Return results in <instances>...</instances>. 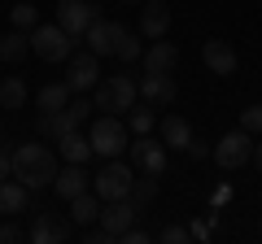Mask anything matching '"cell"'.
Returning <instances> with one entry per match:
<instances>
[{
    "instance_id": "obj_1",
    "label": "cell",
    "mask_w": 262,
    "mask_h": 244,
    "mask_svg": "<svg viewBox=\"0 0 262 244\" xmlns=\"http://www.w3.org/2000/svg\"><path fill=\"white\" fill-rule=\"evenodd\" d=\"M9 157H13V179L27 183L31 192L35 188H53L57 170H61V161H57V153L48 149V144H18Z\"/></svg>"
},
{
    "instance_id": "obj_2",
    "label": "cell",
    "mask_w": 262,
    "mask_h": 244,
    "mask_svg": "<svg viewBox=\"0 0 262 244\" xmlns=\"http://www.w3.org/2000/svg\"><path fill=\"white\" fill-rule=\"evenodd\" d=\"M136 101H140V83L131 75H105L96 83V109L105 113H131Z\"/></svg>"
},
{
    "instance_id": "obj_3",
    "label": "cell",
    "mask_w": 262,
    "mask_h": 244,
    "mask_svg": "<svg viewBox=\"0 0 262 244\" xmlns=\"http://www.w3.org/2000/svg\"><path fill=\"white\" fill-rule=\"evenodd\" d=\"M131 183H136V166H127V161L110 157L101 170H96L92 192H96L101 201H127V197H131Z\"/></svg>"
},
{
    "instance_id": "obj_4",
    "label": "cell",
    "mask_w": 262,
    "mask_h": 244,
    "mask_svg": "<svg viewBox=\"0 0 262 244\" xmlns=\"http://www.w3.org/2000/svg\"><path fill=\"white\" fill-rule=\"evenodd\" d=\"M31 53H35L39 61H66V57L75 53V39L66 35L57 22H39V27L31 31Z\"/></svg>"
},
{
    "instance_id": "obj_5",
    "label": "cell",
    "mask_w": 262,
    "mask_h": 244,
    "mask_svg": "<svg viewBox=\"0 0 262 244\" xmlns=\"http://www.w3.org/2000/svg\"><path fill=\"white\" fill-rule=\"evenodd\" d=\"M88 140H92V153L118 157V153L131 144V135H127V127L118 122V113H105V118H96L92 127H88Z\"/></svg>"
},
{
    "instance_id": "obj_6",
    "label": "cell",
    "mask_w": 262,
    "mask_h": 244,
    "mask_svg": "<svg viewBox=\"0 0 262 244\" xmlns=\"http://www.w3.org/2000/svg\"><path fill=\"white\" fill-rule=\"evenodd\" d=\"M210 153H214V161L223 170H241L245 161H253V135L245 131V127H236V131H227Z\"/></svg>"
},
{
    "instance_id": "obj_7",
    "label": "cell",
    "mask_w": 262,
    "mask_h": 244,
    "mask_svg": "<svg viewBox=\"0 0 262 244\" xmlns=\"http://www.w3.org/2000/svg\"><path fill=\"white\" fill-rule=\"evenodd\" d=\"M96 75H101V57L92 48L66 57V83H70V92H96V83H101Z\"/></svg>"
},
{
    "instance_id": "obj_8",
    "label": "cell",
    "mask_w": 262,
    "mask_h": 244,
    "mask_svg": "<svg viewBox=\"0 0 262 244\" xmlns=\"http://www.w3.org/2000/svg\"><path fill=\"white\" fill-rule=\"evenodd\" d=\"M96 22V5L92 0H61L57 5V27L70 39H83V31Z\"/></svg>"
},
{
    "instance_id": "obj_9",
    "label": "cell",
    "mask_w": 262,
    "mask_h": 244,
    "mask_svg": "<svg viewBox=\"0 0 262 244\" xmlns=\"http://www.w3.org/2000/svg\"><path fill=\"white\" fill-rule=\"evenodd\" d=\"M131 149V166L140 170V175H153L158 179L162 170H166V144H158V140H149V135H140L136 144H127Z\"/></svg>"
},
{
    "instance_id": "obj_10",
    "label": "cell",
    "mask_w": 262,
    "mask_h": 244,
    "mask_svg": "<svg viewBox=\"0 0 262 244\" xmlns=\"http://www.w3.org/2000/svg\"><path fill=\"white\" fill-rule=\"evenodd\" d=\"M201 61H206L210 75H236L241 70V57H236V48L227 39H206L201 44Z\"/></svg>"
},
{
    "instance_id": "obj_11",
    "label": "cell",
    "mask_w": 262,
    "mask_h": 244,
    "mask_svg": "<svg viewBox=\"0 0 262 244\" xmlns=\"http://www.w3.org/2000/svg\"><path fill=\"white\" fill-rule=\"evenodd\" d=\"M140 66L149 70V75H175V66H179V48L170 44V39H153V44L144 48Z\"/></svg>"
},
{
    "instance_id": "obj_12",
    "label": "cell",
    "mask_w": 262,
    "mask_h": 244,
    "mask_svg": "<svg viewBox=\"0 0 262 244\" xmlns=\"http://www.w3.org/2000/svg\"><path fill=\"white\" fill-rule=\"evenodd\" d=\"M27 235H31L35 244H66L75 231H70V223H66L61 214H35V223H31Z\"/></svg>"
},
{
    "instance_id": "obj_13",
    "label": "cell",
    "mask_w": 262,
    "mask_h": 244,
    "mask_svg": "<svg viewBox=\"0 0 262 244\" xmlns=\"http://www.w3.org/2000/svg\"><path fill=\"white\" fill-rule=\"evenodd\" d=\"M122 31H127V27H118V22H101V18H96L92 27L83 31V44L92 48L96 57H114V48H118V35H122Z\"/></svg>"
},
{
    "instance_id": "obj_14",
    "label": "cell",
    "mask_w": 262,
    "mask_h": 244,
    "mask_svg": "<svg viewBox=\"0 0 262 244\" xmlns=\"http://www.w3.org/2000/svg\"><path fill=\"white\" fill-rule=\"evenodd\" d=\"M136 214H140V209L131 205V201H105V205H101V227L118 240L127 227H136Z\"/></svg>"
},
{
    "instance_id": "obj_15",
    "label": "cell",
    "mask_w": 262,
    "mask_h": 244,
    "mask_svg": "<svg viewBox=\"0 0 262 244\" xmlns=\"http://www.w3.org/2000/svg\"><path fill=\"white\" fill-rule=\"evenodd\" d=\"M53 188H57V197H61V201H75L79 192H88V188H92V179H88V170L79 166V161H66V166L57 170Z\"/></svg>"
},
{
    "instance_id": "obj_16",
    "label": "cell",
    "mask_w": 262,
    "mask_h": 244,
    "mask_svg": "<svg viewBox=\"0 0 262 244\" xmlns=\"http://www.w3.org/2000/svg\"><path fill=\"white\" fill-rule=\"evenodd\" d=\"M166 31H170V9L162 0H149L140 9V35L144 39H166Z\"/></svg>"
},
{
    "instance_id": "obj_17",
    "label": "cell",
    "mask_w": 262,
    "mask_h": 244,
    "mask_svg": "<svg viewBox=\"0 0 262 244\" xmlns=\"http://www.w3.org/2000/svg\"><path fill=\"white\" fill-rule=\"evenodd\" d=\"M27 197H31V188L27 183H18V179H0V214L5 218H18V214H27Z\"/></svg>"
},
{
    "instance_id": "obj_18",
    "label": "cell",
    "mask_w": 262,
    "mask_h": 244,
    "mask_svg": "<svg viewBox=\"0 0 262 244\" xmlns=\"http://www.w3.org/2000/svg\"><path fill=\"white\" fill-rule=\"evenodd\" d=\"M140 96H144L149 105H170V101L179 96V87H175V79H170V75H149V70H144Z\"/></svg>"
},
{
    "instance_id": "obj_19",
    "label": "cell",
    "mask_w": 262,
    "mask_h": 244,
    "mask_svg": "<svg viewBox=\"0 0 262 244\" xmlns=\"http://www.w3.org/2000/svg\"><path fill=\"white\" fill-rule=\"evenodd\" d=\"M66 205H70V223H79V227L101 223V197H96L92 188L79 192V197H75V201H66Z\"/></svg>"
},
{
    "instance_id": "obj_20",
    "label": "cell",
    "mask_w": 262,
    "mask_h": 244,
    "mask_svg": "<svg viewBox=\"0 0 262 244\" xmlns=\"http://www.w3.org/2000/svg\"><path fill=\"white\" fill-rule=\"evenodd\" d=\"M158 127H162V144H166V149H179V153H184L188 144H192V127H188V118H179V113L162 118Z\"/></svg>"
},
{
    "instance_id": "obj_21",
    "label": "cell",
    "mask_w": 262,
    "mask_h": 244,
    "mask_svg": "<svg viewBox=\"0 0 262 244\" xmlns=\"http://www.w3.org/2000/svg\"><path fill=\"white\" fill-rule=\"evenodd\" d=\"M70 96H75V92H70V83L61 79V83H44V87H39V92H35V105H39V113H57V109L70 105Z\"/></svg>"
},
{
    "instance_id": "obj_22",
    "label": "cell",
    "mask_w": 262,
    "mask_h": 244,
    "mask_svg": "<svg viewBox=\"0 0 262 244\" xmlns=\"http://www.w3.org/2000/svg\"><path fill=\"white\" fill-rule=\"evenodd\" d=\"M57 144H61V161H79V166H83V161L92 157V140H88L79 127H75V131H66Z\"/></svg>"
},
{
    "instance_id": "obj_23",
    "label": "cell",
    "mask_w": 262,
    "mask_h": 244,
    "mask_svg": "<svg viewBox=\"0 0 262 244\" xmlns=\"http://www.w3.org/2000/svg\"><path fill=\"white\" fill-rule=\"evenodd\" d=\"M27 53H31V35L27 31H9V35L0 39V61H5V66L27 61Z\"/></svg>"
},
{
    "instance_id": "obj_24",
    "label": "cell",
    "mask_w": 262,
    "mask_h": 244,
    "mask_svg": "<svg viewBox=\"0 0 262 244\" xmlns=\"http://www.w3.org/2000/svg\"><path fill=\"white\" fill-rule=\"evenodd\" d=\"M35 131L44 135V140L57 144L66 131H75V122H70V113H66V109H57V113H39V127H35Z\"/></svg>"
},
{
    "instance_id": "obj_25",
    "label": "cell",
    "mask_w": 262,
    "mask_h": 244,
    "mask_svg": "<svg viewBox=\"0 0 262 244\" xmlns=\"http://www.w3.org/2000/svg\"><path fill=\"white\" fill-rule=\"evenodd\" d=\"M27 105V83L18 75H5L0 79V109H22Z\"/></svg>"
},
{
    "instance_id": "obj_26",
    "label": "cell",
    "mask_w": 262,
    "mask_h": 244,
    "mask_svg": "<svg viewBox=\"0 0 262 244\" xmlns=\"http://www.w3.org/2000/svg\"><path fill=\"white\" fill-rule=\"evenodd\" d=\"M9 22H13V31H35L39 27V13H35V5H27V0H18V5H13L9 9Z\"/></svg>"
},
{
    "instance_id": "obj_27",
    "label": "cell",
    "mask_w": 262,
    "mask_h": 244,
    "mask_svg": "<svg viewBox=\"0 0 262 244\" xmlns=\"http://www.w3.org/2000/svg\"><path fill=\"white\" fill-rule=\"evenodd\" d=\"M114 57L131 66V61H140V57H144V48H140V39L131 35V31H122V35H118V48H114Z\"/></svg>"
},
{
    "instance_id": "obj_28",
    "label": "cell",
    "mask_w": 262,
    "mask_h": 244,
    "mask_svg": "<svg viewBox=\"0 0 262 244\" xmlns=\"http://www.w3.org/2000/svg\"><path fill=\"white\" fill-rule=\"evenodd\" d=\"M153 127H158V113H153L149 105H131V131H136V135H149Z\"/></svg>"
},
{
    "instance_id": "obj_29",
    "label": "cell",
    "mask_w": 262,
    "mask_h": 244,
    "mask_svg": "<svg viewBox=\"0 0 262 244\" xmlns=\"http://www.w3.org/2000/svg\"><path fill=\"white\" fill-rule=\"evenodd\" d=\"M92 109H96V105H92V101H83V96H79V101L70 96V105H66V113H70V122H75V127H83V122L92 118Z\"/></svg>"
},
{
    "instance_id": "obj_30",
    "label": "cell",
    "mask_w": 262,
    "mask_h": 244,
    "mask_svg": "<svg viewBox=\"0 0 262 244\" xmlns=\"http://www.w3.org/2000/svg\"><path fill=\"white\" fill-rule=\"evenodd\" d=\"M241 127L249 135H262V105H249V109H241Z\"/></svg>"
},
{
    "instance_id": "obj_31",
    "label": "cell",
    "mask_w": 262,
    "mask_h": 244,
    "mask_svg": "<svg viewBox=\"0 0 262 244\" xmlns=\"http://www.w3.org/2000/svg\"><path fill=\"white\" fill-rule=\"evenodd\" d=\"M158 240L162 244H184V240H192V235H188V227H179V223H166L158 231Z\"/></svg>"
},
{
    "instance_id": "obj_32",
    "label": "cell",
    "mask_w": 262,
    "mask_h": 244,
    "mask_svg": "<svg viewBox=\"0 0 262 244\" xmlns=\"http://www.w3.org/2000/svg\"><path fill=\"white\" fill-rule=\"evenodd\" d=\"M18 240H27V231L18 223H0V244H18Z\"/></svg>"
},
{
    "instance_id": "obj_33",
    "label": "cell",
    "mask_w": 262,
    "mask_h": 244,
    "mask_svg": "<svg viewBox=\"0 0 262 244\" xmlns=\"http://www.w3.org/2000/svg\"><path fill=\"white\" fill-rule=\"evenodd\" d=\"M88 244H114V235L105 231V227H92V231H88Z\"/></svg>"
},
{
    "instance_id": "obj_34",
    "label": "cell",
    "mask_w": 262,
    "mask_h": 244,
    "mask_svg": "<svg viewBox=\"0 0 262 244\" xmlns=\"http://www.w3.org/2000/svg\"><path fill=\"white\" fill-rule=\"evenodd\" d=\"M13 175V157H9V149H0V179H9Z\"/></svg>"
},
{
    "instance_id": "obj_35",
    "label": "cell",
    "mask_w": 262,
    "mask_h": 244,
    "mask_svg": "<svg viewBox=\"0 0 262 244\" xmlns=\"http://www.w3.org/2000/svg\"><path fill=\"white\" fill-rule=\"evenodd\" d=\"M188 235H192V240H210V227H206V223H201V218H196V223H192V227H188Z\"/></svg>"
},
{
    "instance_id": "obj_36",
    "label": "cell",
    "mask_w": 262,
    "mask_h": 244,
    "mask_svg": "<svg viewBox=\"0 0 262 244\" xmlns=\"http://www.w3.org/2000/svg\"><path fill=\"white\" fill-rule=\"evenodd\" d=\"M184 153H188V157H192V161H201V157H206V153H210V149H206V144H201V140H192V144H188V149H184Z\"/></svg>"
},
{
    "instance_id": "obj_37",
    "label": "cell",
    "mask_w": 262,
    "mask_h": 244,
    "mask_svg": "<svg viewBox=\"0 0 262 244\" xmlns=\"http://www.w3.org/2000/svg\"><path fill=\"white\" fill-rule=\"evenodd\" d=\"M253 161H258V170H262V144H253Z\"/></svg>"
},
{
    "instance_id": "obj_38",
    "label": "cell",
    "mask_w": 262,
    "mask_h": 244,
    "mask_svg": "<svg viewBox=\"0 0 262 244\" xmlns=\"http://www.w3.org/2000/svg\"><path fill=\"white\" fill-rule=\"evenodd\" d=\"M118 5H140V0H118Z\"/></svg>"
},
{
    "instance_id": "obj_39",
    "label": "cell",
    "mask_w": 262,
    "mask_h": 244,
    "mask_svg": "<svg viewBox=\"0 0 262 244\" xmlns=\"http://www.w3.org/2000/svg\"><path fill=\"white\" fill-rule=\"evenodd\" d=\"M0 135H5V127H0Z\"/></svg>"
}]
</instances>
